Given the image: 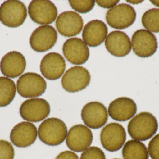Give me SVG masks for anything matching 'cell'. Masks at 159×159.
I'll list each match as a JSON object with an SVG mask.
<instances>
[{
	"instance_id": "cell-22",
	"label": "cell",
	"mask_w": 159,
	"mask_h": 159,
	"mask_svg": "<svg viewBox=\"0 0 159 159\" xmlns=\"http://www.w3.org/2000/svg\"><path fill=\"white\" fill-rule=\"evenodd\" d=\"M123 159H148V149L141 141L132 139L124 144L122 149Z\"/></svg>"
},
{
	"instance_id": "cell-6",
	"label": "cell",
	"mask_w": 159,
	"mask_h": 159,
	"mask_svg": "<svg viewBox=\"0 0 159 159\" xmlns=\"http://www.w3.org/2000/svg\"><path fill=\"white\" fill-rule=\"evenodd\" d=\"M100 139L106 150L110 152L119 151L126 142V130L119 123H110L102 129Z\"/></svg>"
},
{
	"instance_id": "cell-1",
	"label": "cell",
	"mask_w": 159,
	"mask_h": 159,
	"mask_svg": "<svg viewBox=\"0 0 159 159\" xmlns=\"http://www.w3.org/2000/svg\"><path fill=\"white\" fill-rule=\"evenodd\" d=\"M156 117L148 112H141L134 116L128 123L127 131L134 139L145 141L153 137L158 130Z\"/></svg>"
},
{
	"instance_id": "cell-13",
	"label": "cell",
	"mask_w": 159,
	"mask_h": 159,
	"mask_svg": "<svg viewBox=\"0 0 159 159\" xmlns=\"http://www.w3.org/2000/svg\"><path fill=\"white\" fill-rule=\"evenodd\" d=\"M93 141V134L90 129L83 125H75L68 132L66 138L67 147L74 152H83L90 147Z\"/></svg>"
},
{
	"instance_id": "cell-8",
	"label": "cell",
	"mask_w": 159,
	"mask_h": 159,
	"mask_svg": "<svg viewBox=\"0 0 159 159\" xmlns=\"http://www.w3.org/2000/svg\"><path fill=\"white\" fill-rule=\"evenodd\" d=\"M19 112L23 119L31 123H36L48 117L50 112V106L44 99L31 98L22 103Z\"/></svg>"
},
{
	"instance_id": "cell-33",
	"label": "cell",
	"mask_w": 159,
	"mask_h": 159,
	"mask_svg": "<svg viewBox=\"0 0 159 159\" xmlns=\"http://www.w3.org/2000/svg\"></svg>"
},
{
	"instance_id": "cell-14",
	"label": "cell",
	"mask_w": 159,
	"mask_h": 159,
	"mask_svg": "<svg viewBox=\"0 0 159 159\" xmlns=\"http://www.w3.org/2000/svg\"><path fill=\"white\" fill-rule=\"evenodd\" d=\"M83 20L76 12L64 11L57 16L56 27L57 31L64 37H74L79 35L83 30Z\"/></svg>"
},
{
	"instance_id": "cell-4",
	"label": "cell",
	"mask_w": 159,
	"mask_h": 159,
	"mask_svg": "<svg viewBox=\"0 0 159 159\" xmlns=\"http://www.w3.org/2000/svg\"><path fill=\"white\" fill-rule=\"evenodd\" d=\"M47 83L39 74L27 72L21 75L17 81V92L24 98H35L42 95L46 91Z\"/></svg>"
},
{
	"instance_id": "cell-5",
	"label": "cell",
	"mask_w": 159,
	"mask_h": 159,
	"mask_svg": "<svg viewBox=\"0 0 159 159\" xmlns=\"http://www.w3.org/2000/svg\"><path fill=\"white\" fill-rule=\"evenodd\" d=\"M136 17L135 10L127 4H120L110 8L106 14V20L112 28L124 30L135 22Z\"/></svg>"
},
{
	"instance_id": "cell-30",
	"label": "cell",
	"mask_w": 159,
	"mask_h": 159,
	"mask_svg": "<svg viewBox=\"0 0 159 159\" xmlns=\"http://www.w3.org/2000/svg\"><path fill=\"white\" fill-rule=\"evenodd\" d=\"M55 159H79L78 156L72 151H64L57 155Z\"/></svg>"
},
{
	"instance_id": "cell-7",
	"label": "cell",
	"mask_w": 159,
	"mask_h": 159,
	"mask_svg": "<svg viewBox=\"0 0 159 159\" xmlns=\"http://www.w3.org/2000/svg\"><path fill=\"white\" fill-rule=\"evenodd\" d=\"M90 74L86 68L75 66L65 72L61 83L66 92L75 93L87 88L90 82Z\"/></svg>"
},
{
	"instance_id": "cell-2",
	"label": "cell",
	"mask_w": 159,
	"mask_h": 159,
	"mask_svg": "<svg viewBox=\"0 0 159 159\" xmlns=\"http://www.w3.org/2000/svg\"><path fill=\"white\" fill-rule=\"evenodd\" d=\"M67 127L62 120L48 118L44 120L38 129V136L41 142L49 146H57L66 139Z\"/></svg>"
},
{
	"instance_id": "cell-17",
	"label": "cell",
	"mask_w": 159,
	"mask_h": 159,
	"mask_svg": "<svg viewBox=\"0 0 159 159\" xmlns=\"http://www.w3.org/2000/svg\"><path fill=\"white\" fill-rule=\"evenodd\" d=\"M65 68L66 63L64 57L55 52L49 53L44 56L40 64L41 72L46 79L50 80L60 79Z\"/></svg>"
},
{
	"instance_id": "cell-16",
	"label": "cell",
	"mask_w": 159,
	"mask_h": 159,
	"mask_svg": "<svg viewBox=\"0 0 159 159\" xmlns=\"http://www.w3.org/2000/svg\"><path fill=\"white\" fill-rule=\"evenodd\" d=\"M63 53L68 62L74 65H82L88 61L90 52L87 44L79 38H71L64 43Z\"/></svg>"
},
{
	"instance_id": "cell-10",
	"label": "cell",
	"mask_w": 159,
	"mask_h": 159,
	"mask_svg": "<svg viewBox=\"0 0 159 159\" xmlns=\"http://www.w3.org/2000/svg\"><path fill=\"white\" fill-rule=\"evenodd\" d=\"M28 13L34 22L48 25L55 21L57 16V9L50 1L34 0L29 5Z\"/></svg>"
},
{
	"instance_id": "cell-11",
	"label": "cell",
	"mask_w": 159,
	"mask_h": 159,
	"mask_svg": "<svg viewBox=\"0 0 159 159\" xmlns=\"http://www.w3.org/2000/svg\"><path fill=\"white\" fill-rule=\"evenodd\" d=\"M56 30L50 25H42L36 28L30 39L32 49L37 52H44L50 50L57 42Z\"/></svg>"
},
{
	"instance_id": "cell-21",
	"label": "cell",
	"mask_w": 159,
	"mask_h": 159,
	"mask_svg": "<svg viewBox=\"0 0 159 159\" xmlns=\"http://www.w3.org/2000/svg\"><path fill=\"white\" fill-rule=\"evenodd\" d=\"M107 34L108 28L106 24L99 20H93L84 26L82 37L87 46L97 47L105 40Z\"/></svg>"
},
{
	"instance_id": "cell-31",
	"label": "cell",
	"mask_w": 159,
	"mask_h": 159,
	"mask_svg": "<svg viewBox=\"0 0 159 159\" xmlns=\"http://www.w3.org/2000/svg\"><path fill=\"white\" fill-rule=\"evenodd\" d=\"M130 4H139V3H141L143 2V1H127Z\"/></svg>"
},
{
	"instance_id": "cell-24",
	"label": "cell",
	"mask_w": 159,
	"mask_h": 159,
	"mask_svg": "<svg viewBox=\"0 0 159 159\" xmlns=\"http://www.w3.org/2000/svg\"><path fill=\"white\" fill-rule=\"evenodd\" d=\"M142 24L148 31L159 32V8H151L143 13Z\"/></svg>"
},
{
	"instance_id": "cell-12",
	"label": "cell",
	"mask_w": 159,
	"mask_h": 159,
	"mask_svg": "<svg viewBox=\"0 0 159 159\" xmlns=\"http://www.w3.org/2000/svg\"><path fill=\"white\" fill-rule=\"evenodd\" d=\"M81 117L86 126L97 129L103 127L107 123L108 113L102 103L99 102H90L83 107Z\"/></svg>"
},
{
	"instance_id": "cell-9",
	"label": "cell",
	"mask_w": 159,
	"mask_h": 159,
	"mask_svg": "<svg viewBox=\"0 0 159 159\" xmlns=\"http://www.w3.org/2000/svg\"><path fill=\"white\" fill-rule=\"evenodd\" d=\"M132 48L136 55L140 57L152 56L158 48L156 36L146 30H139L134 33L132 37Z\"/></svg>"
},
{
	"instance_id": "cell-23",
	"label": "cell",
	"mask_w": 159,
	"mask_h": 159,
	"mask_svg": "<svg viewBox=\"0 0 159 159\" xmlns=\"http://www.w3.org/2000/svg\"><path fill=\"white\" fill-rule=\"evenodd\" d=\"M15 82L6 77H0V107H5L13 101L16 95Z\"/></svg>"
},
{
	"instance_id": "cell-27",
	"label": "cell",
	"mask_w": 159,
	"mask_h": 159,
	"mask_svg": "<svg viewBox=\"0 0 159 159\" xmlns=\"http://www.w3.org/2000/svg\"><path fill=\"white\" fill-rule=\"evenodd\" d=\"M15 150L12 144L6 140H0V159H14Z\"/></svg>"
},
{
	"instance_id": "cell-3",
	"label": "cell",
	"mask_w": 159,
	"mask_h": 159,
	"mask_svg": "<svg viewBox=\"0 0 159 159\" xmlns=\"http://www.w3.org/2000/svg\"><path fill=\"white\" fill-rule=\"evenodd\" d=\"M26 17V7L20 1H6L0 6V21L7 27L17 28L21 26Z\"/></svg>"
},
{
	"instance_id": "cell-25",
	"label": "cell",
	"mask_w": 159,
	"mask_h": 159,
	"mask_svg": "<svg viewBox=\"0 0 159 159\" xmlns=\"http://www.w3.org/2000/svg\"><path fill=\"white\" fill-rule=\"evenodd\" d=\"M95 1H69L72 8L81 13H86L90 11L95 6Z\"/></svg>"
},
{
	"instance_id": "cell-26",
	"label": "cell",
	"mask_w": 159,
	"mask_h": 159,
	"mask_svg": "<svg viewBox=\"0 0 159 159\" xmlns=\"http://www.w3.org/2000/svg\"><path fill=\"white\" fill-rule=\"evenodd\" d=\"M80 159H106L105 153L100 148L90 147L83 151Z\"/></svg>"
},
{
	"instance_id": "cell-29",
	"label": "cell",
	"mask_w": 159,
	"mask_h": 159,
	"mask_svg": "<svg viewBox=\"0 0 159 159\" xmlns=\"http://www.w3.org/2000/svg\"><path fill=\"white\" fill-rule=\"evenodd\" d=\"M96 2L97 3V4L102 7L105 8H111L114 7V6H116V5H117V4L119 3V1H116V0H109V1H96Z\"/></svg>"
},
{
	"instance_id": "cell-28",
	"label": "cell",
	"mask_w": 159,
	"mask_h": 159,
	"mask_svg": "<svg viewBox=\"0 0 159 159\" xmlns=\"http://www.w3.org/2000/svg\"><path fill=\"white\" fill-rule=\"evenodd\" d=\"M147 149L151 159H159V134L152 137Z\"/></svg>"
},
{
	"instance_id": "cell-32",
	"label": "cell",
	"mask_w": 159,
	"mask_h": 159,
	"mask_svg": "<svg viewBox=\"0 0 159 159\" xmlns=\"http://www.w3.org/2000/svg\"><path fill=\"white\" fill-rule=\"evenodd\" d=\"M150 2L154 6H156L157 7H159V0H158V1H156V0L152 1V0H151V1H150Z\"/></svg>"
},
{
	"instance_id": "cell-18",
	"label": "cell",
	"mask_w": 159,
	"mask_h": 159,
	"mask_svg": "<svg viewBox=\"0 0 159 159\" xmlns=\"http://www.w3.org/2000/svg\"><path fill=\"white\" fill-rule=\"evenodd\" d=\"M137 107L135 101L127 97L118 98L110 103L109 116L117 121H126L135 116Z\"/></svg>"
},
{
	"instance_id": "cell-15",
	"label": "cell",
	"mask_w": 159,
	"mask_h": 159,
	"mask_svg": "<svg viewBox=\"0 0 159 159\" xmlns=\"http://www.w3.org/2000/svg\"><path fill=\"white\" fill-rule=\"evenodd\" d=\"M38 130L31 122L22 121L12 129L10 132V140L14 145L20 148L31 146L37 139Z\"/></svg>"
},
{
	"instance_id": "cell-19",
	"label": "cell",
	"mask_w": 159,
	"mask_h": 159,
	"mask_svg": "<svg viewBox=\"0 0 159 159\" xmlns=\"http://www.w3.org/2000/svg\"><path fill=\"white\" fill-rule=\"evenodd\" d=\"M105 45L108 52L116 57L127 56L132 49V44L129 36L121 31L110 32L105 40Z\"/></svg>"
},
{
	"instance_id": "cell-20",
	"label": "cell",
	"mask_w": 159,
	"mask_h": 159,
	"mask_svg": "<svg viewBox=\"0 0 159 159\" xmlns=\"http://www.w3.org/2000/svg\"><path fill=\"white\" fill-rule=\"evenodd\" d=\"M26 64L25 58L22 53L17 51H12L2 58L0 62V70L6 77L14 79L23 74Z\"/></svg>"
}]
</instances>
